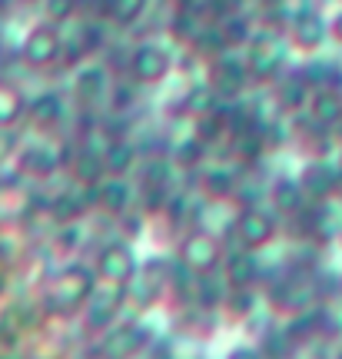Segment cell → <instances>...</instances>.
<instances>
[{"label":"cell","instance_id":"12","mask_svg":"<svg viewBox=\"0 0 342 359\" xmlns=\"http://www.w3.org/2000/svg\"><path fill=\"white\" fill-rule=\"evenodd\" d=\"M93 200H97L110 217H123L130 210V203H133V187H130L123 177L110 173V177H103L100 183H93Z\"/></svg>","mask_w":342,"mask_h":359},{"label":"cell","instance_id":"26","mask_svg":"<svg viewBox=\"0 0 342 359\" xmlns=\"http://www.w3.org/2000/svg\"><path fill=\"white\" fill-rule=\"evenodd\" d=\"M24 257V246L13 233H0V266L4 269H13Z\"/></svg>","mask_w":342,"mask_h":359},{"label":"cell","instance_id":"19","mask_svg":"<svg viewBox=\"0 0 342 359\" xmlns=\"http://www.w3.org/2000/svg\"><path fill=\"white\" fill-rule=\"evenodd\" d=\"M146 346V333L143 330H133V326H110V336H107V356L127 359L133 353Z\"/></svg>","mask_w":342,"mask_h":359},{"label":"cell","instance_id":"34","mask_svg":"<svg viewBox=\"0 0 342 359\" xmlns=\"http://www.w3.org/2000/svg\"><path fill=\"white\" fill-rule=\"evenodd\" d=\"M332 359H342V349H339V353H336V356H332Z\"/></svg>","mask_w":342,"mask_h":359},{"label":"cell","instance_id":"15","mask_svg":"<svg viewBox=\"0 0 342 359\" xmlns=\"http://www.w3.org/2000/svg\"><path fill=\"white\" fill-rule=\"evenodd\" d=\"M246 80H249L246 64H236V60H226V57H219L213 64V80L210 83H213V90L219 97H240Z\"/></svg>","mask_w":342,"mask_h":359},{"label":"cell","instance_id":"35","mask_svg":"<svg viewBox=\"0 0 342 359\" xmlns=\"http://www.w3.org/2000/svg\"><path fill=\"white\" fill-rule=\"evenodd\" d=\"M339 4H342V0H339Z\"/></svg>","mask_w":342,"mask_h":359},{"label":"cell","instance_id":"25","mask_svg":"<svg viewBox=\"0 0 342 359\" xmlns=\"http://www.w3.org/2000/svg\"><path fill=\"white\" fill-rule=\"evenodd\" d=\"M223 306H226L229 316H236V320H242V316H249L256 309V293L253 286H229L226 299H223Z\"/></svg>","mask_w":342,"mask_h":359},{"label":"cell","instance_id":"23","mask_svg":"<svg viewBox=\"0 0 342 359\" xmlns=\"http://www.w3.org/2000/svg\"><path fill=\"white\" fill-rule=\"evenodd\" d=\"M150 0H107V17L116 27H133L146 13Z\"/></svg>","mask_w":342,"mask_h":359},{"label":"cell","instance_id":"1","mask_svg":"<svg viewBox=\"0 0 342 359\" xmlns=\"http://www.w3.org/2000/svg\"><path fill=\"white\" fill-rule=\"evenodd\" d=\"M97 286H100V280H97L93 266L67 263L47 283V303H50V309H57V316H76V313H83L90 296L97 293Z\"/></svg>","mask_w":342,"mask_h":359},{"label":"cell","instance_id":"31","mask_svg":"<svg viewBox=\"0 0 342 359\" xmlns=\"http://www.w3.org/2000/svg\"><path fill=\"white\" fill-rule=\"evenodd\" d=\"M329 40H332V43H339V47H342V7H339V11H336V13H332V17H329Z\"/></svg>","mask_w":342,"mask_h":359},{"label":"cell","instance_id":"4","mask_svg":"<svg viewBox=\"0 0 342 359\" xmlns=\"http://www.w3.org/2000/svg\"><path fill=\"white\" fill-rule=\"evenodd\" d=\"M64 34H60V24H50V20H40L24 34L20 40V60L34 70H47V67L60 64L64 60Z\"/></svg>","mask_w":342,"mask_h":359},{"label":"cell","instance_id":"2","mask_svg":"<svg viewBox=\"0 0 342 359\" xmlns=\"http://www.w3.org/2000/svg\"><path fill=\"white\" fill-rule=\"evenodd\" d=\"M93 273H97V280H100L103 286H120V290H127V286H133L139 276V259L127 240H110V243H103L100 250H97V257H93Z\"/></svg>","mask_w":342,"mask_h":359},{"label":"cell","instance_id":"29","mask_svg":"<svg viewBox=\"0 0 342 359\" xmlns=\"http://www.w3.org/2000/svg\"><path fill=\"white\" fill-rule=\"evenodd\" d=\"M206 190L213 193V196H223V193L233 190V173L229 170H213V173H206Z\"/></svg>","mask_w":342,"mask_h":359},{"label":"cell","instance_id":"9","mask_svg":"<svg viewBox=\"0 0 342 359\" xmlns=\"http://www.w3.org/2000/svg\"><path fill=\"white\" fill-rule=\"evenodd\" d=\"M123 293L120 286H97V293L90 296V303L83 306V316L93 330H110L120 320V309H123Z\"/></svg>","mask_w":342,"mask_h":359},{"label":"cell","instance_id":"7","mask_svg":"<svg viewBox=\"0 0 342 359\" xmlns=\"http://www.w3.org/2000/svg\"><path fill=\"white\" fill-rule=\"evenodd\" d=\"M286 37L289 47L299 53H319L329 43V17H322L316 7H306L286 24Z\"/></svg>","mask_w":342,"mask_h":359},{"label":"cell","instance_id":"8","mask_svg":"<svg viewBox=\"0 0 342 359\" xmlns=\"http://www.w3.org/2000/svg\"><path fill=\"white\" fill-rule=\"evenodd\" d=\"M286 64V47L276 34H253L249 40V50H246V70L253 80H273Z\"/></svg>","mask_w":342,"mask_h":359},{"label":"cell","instance_id":"27","mask_svg":"<svg viewBox=\"0 0 342 359\" xmlns=\"http://www.w3.org/2000/svg\"><path fill=\"white\" fill-rule=\"evenodd\" d=\"M43 13L50 24H67L76 17V0H43Z\"/></svg>","mask_w":342,"mask_h":359},{"label":"cell","instance_id":"22","mask_svg":"<svg viewBox=\"0 0 342 359\" xmlns=\"http://www.w3.org/2000/svg\"><path fill=\"white\" fill-rule=\"evenodd\" d=\"M0 326L11 330V333H34L40 326V309L27 306V303H17V306H7V313L0 316Z\"/></svg>","mask_w":342,"mask_h":359},{"label":"cell","instance_id":"5","mask_svg":"<svg viewBox=\"0 0 342 359\" xmlns=\"http://www.w3.org/2000/svg\"><path fill=\"white\" fill-rule=\"evenodd\" d=\"M233 230H236V240H240L242 250H263L276 240L279 233V213L273 206H246L240 210V217L233 223Z\"/></svg>","mask_w":342,"mask_h":359},{"label":"cell","instance_id":"18","mask_svg":"<svg viewBox=\"0 0 342 359\" xmlns=\"http://www.w3.org/2000/svg\"><path fill=\"white\" fill-rule=\"evenodd\" d=\"M309 303H313V290H309L306 283L286 280V283H279L276 290H273V306L286 309V313H292V316L306 313V309H309Z\"/></svg>","mask_w":342,"mask_h":359},{"label":"cell","instance_id":"13","mask_svg":"<svg viewBox=\"0 0 342 359\" xmlns=\"http://www.w3.org/2000/svg\"><path fill=\"white\" fill-rule=\"evenodd\" d=\"M74 93L76 100L83 103V107H100L107 100V93H110V80H107V70L100 64H87L76 70L74 77Z\"/></svg>","mask_w":342,"mask_h":359},{"label":"cell","instance_id":"11","mask_svg":"<svg viewBox=\"0 0 342 359\" xmlns=\"http://www.w3.org/2000/svg\"><path fill=\"white\" fill-rule=\"evenodd\" d=\"M306 203H309V193L299 183V177H279L269 187V206L276 210L279 217H296V213L306 210Z\"/></svg>","mask_w":342,"mask_h":359},{"label":"cell","instance_id":"3","mask_svg":"<svg viewBox=\"0 0 342 359\" xmlns=\"http://www.w3.org/2000/svg\"><path fill=\"white\" fill-rule=\"evenodd\" d=\"M177 250H179V263H183V269L193 273V276H200V280H206V276H210L213 269L223 266V259H226V253H223V240L210 230L183 233V240H179Z\"/></svg>","mask_w":342,"mask_h":359},{"label":"cell","instance_id":"33","mask_svg":"<svg viewBox=\"0 0 342 359\" xmlns=\"http://www.w3.org/2000/svg\"><path fill=\"white\" fill-rule=\"evenodd\" d=\"M339 296H342V273H339Z\"/></svg>","mask_w":342,"mask_h":359},{"label":"cell","instance_id":"16","mask_svg":"<svg viewBox=\"0 0 342 359\" xmlns=\"http://www.w3.org/2000/svg\"><path fill=\"white\" fill-rule=\"evenodd\" d=\"M299 183L306 187L309 200H326V196L336 193V187H339V170L329 167V163H309V167L299 173Z\"/></svg>","mask_w":342,"mask_h":359},{"label":"cell","instance_id":"21","mask_svg":"<svg viewBox=\"0 0 342 359\" xmlns=\"http://www.w3.org/2000/svg\"><path fill=\"white\" fill-rule=\"evenodd\" d=\"M27 114L34 123L40 127H53V123H60V116H64V100L57 97V93H40L34 100L27 103Z\"/></svg>","mask_w":342,"mask_h":359},{"label":"cell","instance_id":"32","mask_svg":"<svg viewBox=\"0 0 342 359\" xmlns=\"http://www.w3.org/2000/svg\"><path fill=\"white\" fill-rule=\"evenodd\" d=\"M7 290H11V276H7V269L0 266V299L7 296Z\"/></svg>","mask_w":342,"mask_h":359},{"label":"cell","instance_id":"10","mask_svg":"<svg viewBox=\"0 0 342 359\" xmlns=\"http://www.w3.org/2000/svg\"><path fill=\"white\" fill-rule=\"evenodd\" d=\"M306 116L322 130L342 123V93L332 87H313L306 100Z\"/></svg>","mask_w":342,"mask_h":359},{"label":"cell","instance_id":"24","mask_svg":"<svg viewBox=\"0 0 342 359\" xmlns=\"http://www.w3.org/2000/svg\"><path fill=\"white\" fill-rule=\"evenodd\" d=\"M219 34H223V43L229 47H242V43H249L253 40V27L249 20H242V13H229L226 20L219 24Z\"/></svg>","mask_w":342,"mask_h":359},{"label":"cell","instance_id":"14","mask_svg":"<svg viewBox=\"0 0 342 359\" xmlns=\"http://www.w3.org/2000/svg\"><path fill=\"white\" fill-rule=\"evenodd\" d=\"M57 167H60V160H57V154L47 143H30V147H24L17 154V173H24V177L47 180Z\"/></svg>","mask_w":342,"mask_h":359},{"label":"cell","instance_id":"30","mask_svg":"<svg viewBox=\"0 0 342 359\" xmlns=\"http://www.w3.org/2000/svg\"><path fill=\"white\" fill-rule=\"evenodd\" d=\"M226 359H266V356H263V349L249 346V343H240V346H233V349H229Z\"/></svg>","mask_w":342,"mask_h":359},{"label":"cell","instance_id":"20","mask_svg":"<svg viewBox=\"0 0 342 359\" xmlns=\"http://www.w3.org/2000/svg\"><path fill=\"white\" fill-rule=\"evenodd\" d=\"M223 276H226L229 286H253V280L259 276V263H256L253 250H240L233 257L223 259Z\"/></svg>","mask_w":342,"mask_h":359},{"label":"cell","instance_id":"17","mask_svg":"<svg viewBox=\"0 0 342 359\" xmlns=\"http://www.w3.org/2000/svg\"><path fill=\"white\" fill-rule=\"evenodd\" d=\"M27 116V93L13 80H0V130L17 127Z\"/></svg>","mask_w":342,"mask_h":359},{"label":"cell","instance_id":"28","mask_svg":"<svg viewBox=\"0 0 342 359\" xmlns=\"http://www.w3.org/2000/svg\"><path fill=\"white\" fill-rule=\"evenodd\" d=\"M80 50H83V57H90V53L97 50L103 43V27L100 24H83V30H80Z\"/></svg>","mask_w":342,"mask_h":359},{"label":"cell","instance_id":"6","mask_svg":"<svg viewBox=\"0 0 342 359\" xmlns=\"http://www.w3.org/2000/svg\"><path fill=\"white\" fill-rule=\"evenodd\" d=\"M170 74H173V50H170V47L153 43V40L133 47V53H130V77H133V83H139V87H156V83H163Z\"/></svg>","mask_w":342,"mask_h":359}]
</instances>
